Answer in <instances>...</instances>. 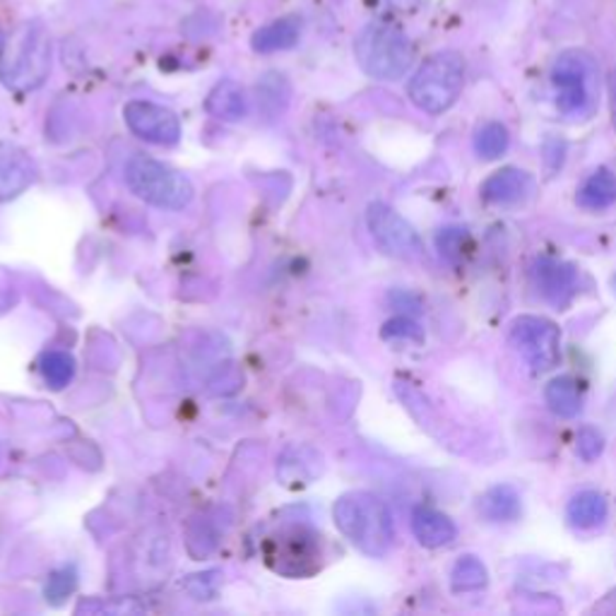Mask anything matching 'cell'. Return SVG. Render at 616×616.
Returning a JSON list of instances; mask_svg holds the SVG:
<instances>
[{"instance_id":"obj_1","label":"cell","mask_w":616,"mask_h":616,"mask_svg":"<svg viewBox=\"0 0 616 616\" xmlns=\"http://www.w3.org/2000/svg\"><path fill=\"white\" fill-rule=\"evenodd\" d=\"M335 525L351 545L373 559L385 557L393 547V515L379 496L351 492L337 499L333 508Z\"/></svg>"},{"instance_id":"obj_2","label":"cell","mask_w":616,"mask_h":616,"mask_svg":"<svg viewBox=\"0 0 616 616\" xmlns=\"http://www.w3.org/2000/svg\"><path fill=\"white\" fill-rule=\"evenodd\" d=\"M52 70V36L40 20H32L15 34L0 56V80L10 90H36Z\"/></svg>"},{"instance_id":"obj_3","label":"cell","mask_w":616,"mask_h":616,"mask_svg":"<svg viewBox=\"0 0 616 616\" xmlns=\"http://www.w3.org/2000/svg\"><path fill=\"white\" fill-rule=\"evenodd\" d=\"M361 70L376 80H400L412 68L414 48L407 34L385 22H371L355 42Z\"/></svg>"},{"instance_id":"obj_4","label":"cell","mask_w":616,"mask_h":616,"mask_svg":"<svg viewBox=\"0 0 616 616\" xmlns=\"http://www.w3.org/2000/svg\"><path fill=\"white\" fill-rule=\"evenodd\" d=\"M464 87V58L458 52H438L426 58L410 80V99L426 113L448 111Z\"/></svg>"},{"instance_id":"obj_5","label":"cell","mask_w":616,"mask_h":616,"mask_svg":"<svg viewBox=\"0 0 616 616\" xmlns=\"http://www.w3.org/2000/svg\"><path fill=\"white\" fill-rule=\"evenodd\" d=\"M125 183L145 203L165 210H183L193 200V183L181 171L143 155L125 165Z\"/></svg>"},{"instance_id":"obj_6","label":"cell","mask_w":616,"mask_h":616,"mask_svg":"<svg viewBox=\"0 0 616 616\" xmlns=\"http://www.w3.org/2000/svg\"><path fill=\"white\" fill-rule=\"evenodd\" d=\"M551 82L565 116H587L597 104V66L583 52H565L555 63Z\"/></svg>"},{"instance_id":"obj_7","label":"cell","mask_w":616,"mask_h":616,"mask_svg":"<svg viewBox=\"0 0 616 616\" xmlns=\"http://www.w3.org/2000/svg\"><path fill=\"white\" fill-rule=\"evenodd\" d=\"M268 563L272 571L287 578H301L316 571L321 559V537L304 525L284 527L268 539L266 547Z\"/></svg>"},{"instance_id":"obj_8","label":"cell","mask_w":616,"mask_h":616,"mask_svg":"<svg viewBox=\"0 0 616 616\" xmlns=\"http://www.w3.org/2000/svg\"><path fill=\"white\" fill-rule=\"evenodd\" d=\"M511 345L520 351L533 371H551L561 359V333L551 321L520 316L511 325Z\"/></svg>"},{"instance_id":"obj_9","label":"cell","mask_w":616,"mask_h":616,"mask_svg":"<svg viewBox=\"0 0 616 616\" xmlns=\"http://www.w3.org/2000/svg\"><path fill=\"white\" fill-rule=\"evenodd\" d=\"M367 224L373 236L388 256L400 260H422L424 244L414 226L385 203H371L367 210Z\"/></svg>"},{"instance_id":"obj_10","label":"cell","mask_w":616,"mask_h":616,"mask_svg":"<svg viewBox=\"0 0 616 616\" xmlns=\"http://www.w3.org/2000/svg\"><path fill=\"white\" fill-rule=\"evenodd\" d=\"M123 119L128 128L155 145H176L181 141V123L176 113L153 104V102H131L123 109Z\"/></svg>"},{"instance_id":"obj_11","label":"cell","mask_w":616,"mask_h":616,"mask_svg":"<svg viewBox=\"0 0 616 616\" xmlns=\"http://www.w3.org/2000/svg\"><path fill=\"white\" fill-rule=\"evenodd\" d=\"M40 169L24 149L0 143V203L18 198L36 181Z\"/></svg>"},{"instance_id":"obj_12","label":"cell","mask_w":616,"mask_h":616,"mask_svg":"<svg viewBox=\"0 0 616 616\" xmlns=\"http://www.w3.org/2000/svg\"><path fill=\"white\" fill-rule=\"evenodd\" d=\"M537 292L542 294L551 304H565L575 289V270L565 262L542 258L535 262L533 270Z\"/></svg>"},{"instance_id":"obj_13","label":"cell","mask_w":616,"mask_h":616,"mask_svg":"<svg viewBox=\"0 0 616 616\" xmlns=\"http://www.w3.org/2000/svg\"><path fill=\"white\" fill-rule=\"evenodd\" d=\"M412 533L419 539V545L429 547V549H438V547L450 545L452 539L458 537V527L441 511L419 506L412 513Z\"/></svg>"},{"instance_id":"obj_14","label":"cell","mask_w":616,"mask_h":616,"mask_svg":"<svg viewBox=\"0 0 616 616\" xmlns=\"http://www.w3.org/2000/svg\"><path fill=\"white\" fill-rule=\"evenodd\" d=\"M533 191V179L520 169H501L482 186V198L492 205H513Z\"/></svg>"},{"instance_id":"obj_15","label":"cell","mask_w":616,"mask_h":616,"mask_svg":"<svg viewBox=\"0 0 616 616\" xmlns=\"http://www.w3.org/2000/svg\"><path fill=\"white\" fill-rule=\"evenodd\" d=\"M205 109L210 116H215L220 121H242L248 113L246 90L234 80H222L220 85L212 87Z\"/></svg>"},{"instance_id":"obj_16","label":"cell","mask_w":616,"mask_h":616,"mask_svg":"<svg viewBox=\"0 0 616 616\" xmlns=\"http://www.w3.org/2000/svg\"><path fill=\"white\" fill-rule=\"evenodd\" d=\"M480 513L489 523H513L520 515V494L511 484L492 486L480 496Z\"/></svg>"},{"instance_id":"obj_17","label":"cell","mask_w":616,"mask_h":616,"mask_svg":"<svg viewBox=\"0 0 616 616\" xmlns=\"http://www.w3.org/2000/svg\"><path fill=\"white\" fill-rule=\"evenodd\" d=\"M565 518H569V523L578 527V530H590V527L605 523L607 501L600 492L587 489V492H581L571 499L569 508H565Z\"/></svg>"},{"instance_id":"obj_18","label":"cell","mask_w":616,"mask_h":616,"mask_svg":"<svg viewBox=\"0 0 616 616\" xmlns=\"http://www.w3.org/2000/svg\"><path fill=\"white\" fill-rule=\"evenodd\" d=\"M299 42V22L294 18H282L278 22L268 24L254 34L250 46L258 54H275V52H287Z\"/></svg>"},{"instance_id":"obj_19","label":"cell","mask_w":616,"mask_h":616,"mask_svg":"<svg viewBox=\"0 0 616 616\" xmlns=\"http://www.w3.org/2000/svg\"><path fill=\"white\" fill-rule=\"evenodd\" d=\"M616 203V173L609 169H597L590 173L578 191V205L585 210H605Z\"/></svg>"},{"instance_id":"obj_20","label":"cell","mask_w":616,"mask_h":616,"mask_svg":"<svg viewBox=\"0 0 616 616\" xmlns=\"http://www.w3.org/2000/svg\"><path fill=\"white\" fill-rule=\"evenodd\" d=\"M545 397L551 412L559 414V417L571 419L581 412V395H578V385L571 376H559V379L551 381L547 385Z\"/></svg>"},{"instance_id":"obj_21","label":"cell","mask_w":616,"mask_h":616,"mask_svg":"<svg viewBox=\"0 0 616 616\" xmlns=\"http://www.w3.org/2000/svg\"><path fill=\"white\" fill-rule=\"evenodd\" d=\"M486 583H489L486 565L477 557H464L452 565L450 585L456 593H474V590H482Z\"/></svg>"},{"instance_id":"obj_22","label":"cell","mask_w":616,"mask_h":616,"mask_svg":"<svg viewBox=\"0 0 616 616\" xmlns=\"http://www.w3.org/2000/svg\"><path fill=\"white\" fill-rule=\"evenodd\" d=\"M511 145V135L506 131V125H501L496 121L492 123H484L480 131H477L474 135V149H477V155H480L482 159H499L501 155L506 153Z\"/></svg>"},{"instance_id":"obj_23","label":"cell","mask_w":616,"mask_h":616,"mask_svg":"<svg viewBox=\"0 0 616 616\" xmlns=\"http://www.w3.org/2000/svg\"><path fill=\"white\" fill-rule=\"evenodd\" d=\"M42 373L48 385L60 391V388H66L72 381L75 359L68 355V351H48V355L42 359Z\"/></svg>"},{"instance_id":"obj_24","label":"cell","mask_w":616,"mask_h":616,"mask_svg":"<svg viewBox=\"0 0 616 616\" xmlns=\"http://www.w3.org/2000/svg\"><path fill=\"white\" fill-rule=\"evenodd\" d=\"M75 587H78V573H75L72 565H63V569H58V571L48 575L46 600L54 602V605H58V602L66 600Z\"/></svg>"},{"instance_id":"obj_25","label":"cell","mask_w":616,"mask_h":616,"mask_svg":"<svg viewBox=\"0 0 616 616\" xmlns=\"http://www.w3.org/2000/svg\"><path fill=\"white\" fill-rule=\"evenodd\" d=\"M602 448H605V438L593 426H583L581 432H578V456L583 460L593 462L595 458H600Z\"/></svg>"},{"instance_id":"obj_26","label":"cell","mask_w":616,"mask_h":616,"mask_svg":"<svg viewBox=\"0 0 616 616\" xmlns=\"http://www.w3.org/2000/svg\"><path fill=\"white\" fill-rule=\"evenodd\" d=\"M438 248H441V254L448 258V260H456L462 256V248L464 244H468V232L464 229H444L441 234H438Z\"/></svg>"},{"instance_id":"obj_27","label":"cell","mask_w":616,"mask_h":616,"mask_svg":"<svg viewBox=\"0 0 616 616\" xmlns=\"http://www.w3.org/2000/svg\"><path fill=\"white\" fill-rule=\"evenodd\" d=\"M383 337L388 339H422V331L417 323L410 318H395L383 328Z\"/></svg>"},{"instance_id":"obj_28","label":"cell","mask_w":616,"mask_h":616,"mask_svg":"<svg viewBox=\"0 0 616 616\" xmlns=\"http://www.w3.org/2000/svg\"><path fill=\"white\" fill-rule=\"evenodd\" d=\"M18 301V294L12 292L10 287H5V284H0V313L3 311H8L12 304H15Z\"/></svg>"},{"instance_id":"obj_29","label":"cell","mask_w":616,"mask_h":616,"mask_svg":"<svg viewBox=\"0 0 616 616\" xmlns=\"http://www.w3.org/2000/svg\"><path fill=\"white\" fill-rule=\"evenodd\" d=\"M5 52V40H3V32H0V56Z\"/></svg>"}]
</instances>
